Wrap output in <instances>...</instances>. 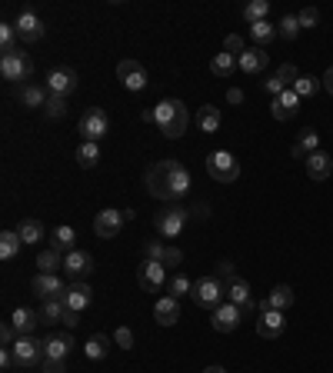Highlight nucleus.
Returning <instances> with one entry per match:
<instances>
[{
    "label": "nucleus",
    "mask_w": 333,
    "mask_h": 373,
    "mask_svg": "<svg viewBox=\"0 0 333 373\" xmlns=\"http://www.w3.org/2000/svg\"><path fill=\"white\" fill-rule=\"evenodd\" d=\"M207 174H210L217 184H233V180L240 177V164H237V157L233 154L217 150V154L207 157Z\"/></svg>",
    "instance_id": "obj_7"
},
{
    "label": "nucleus",
    "mask_w": 333,
    "mask_h": 373,
    "mask_svg": "<svg viewBox=\"0 0 333 373\" xmlns=\"http://www.w3.org/2000/svg\"><path fill=\"white\" fill-rule=\"evenodd\" d=\"M30 286L40 300H64V290H67V284L57 274H37Z\"/></svg>",
    "instance_id": "obj_16"
},
{
    "label": "nucleus",
    "mask_w": 333,
    "mask_h": 373,
    "mask_svg": "<svg viewBox=\"0 0 333 373\" xmlns=\"http://www.w3.org/2000/svg\"><path fill=\"white\" fill-rule=\"evenodd\" d=\"M180 260H184V253H180L177 247H166V253H164V267H180Z\"/></svg>",
    "instance_id": "obj_52"
},
{
    "label": "nucleus",
    "mask_w": 333,
    "mask_h": 373,
    "mask_svg": "<svg viewBox=\"0 0 333 373\" xmlns=\"http://www.w3.org/2000/svg\"><path fill=\"white\" fill-rule=\"evenodd\" d=\"M240 317H244V310L230 304V300H223L220 307L213 310V330L217 333H233V330L240 327Z\"/></svg>",
    "instance_id": "obj_15"
},
{
    "label": "nucleus",
    "mask_w": 333,
    "mask_h": 373,
    "mask_svg": "<svg viewBox=\"0 0 333 373\" xmlns=\"http://www.w3.org/2000/svg\"><path fill=\"white\" fill-rule=\"evenodd\" d=\"M11 350H13L17 367H27V370L44 367V360H47V340H37V337H17V343H13Z\"/></svg>",
    "instance_id": "obj_4"
},
{
    "label": "nucleus",
    "mask_w": 333,
    "mask_h": 373,
    "mask_svg": "<svg viewBox=\"0 0 333 373\" xmlns=\"http://www.w3.org/2000/svg\"><path fill=\"white\" fill-rule=\"evenodd\" d=\"M307 174H310V180H327L333 174V157L327 150H317L313 157H307Z\"/></svg>",
    "instance_id": "obj_24"
},
{
    "label": "nucleus",
    "mask_w": 333,
    "mask_h": 373,
    "mask_svg": "<svg viewBox=\"0 0 333 373\" xmlns=\"http://www.w3.org/2000/svg\"><path fill=\"white\" fill-rule=\"evenodd\" d=\"M107 350H111V340L103 337V333H97V337H90L87 347H84V353H87L90 360H103L107 357Z\"/></svg>",
    "instance_id": "obj_41"
},
{
    "label": "nucleus",
    "mask_w": 333,
    "mask_h": 373,
    "mask_svg": "<svg viewBox=\"0 0 333 373\" xmlns=\"http://www.w3.org/2000/svg\"><path fill=\"white\" fill-rule=\"evenodd\" d=\"M250 37H254V44L264 50L266 44H273V40H277V23H270V21L250 23Z\"/></svg>",
    "instance_id": "obj_27"
},
{
    "label": "nucleus",
    "mask_w": 333,
    "mask_h": 373,
    "mask_svg": "<svg viewBox=\"0 0 333 373\" xmlns=\"http://www.w3.org/2000/svg\"><path fill=\"white\" fill-rule=\"evenodd\" d=\"M190 296H193V304H197V307L217 310L223 300H227V284H223L220 277H200V280H193Z\"/></svg>",
    "instance_id": "obj_3"
},
{
    "label": "nucleus",
    "mask_w": 333,
    "mask_h": 373,
    "mask_svg": "<svg viewBox=\"0 0 333 373\" xmlns=\"http://www.w3.org/2000/svg\"><path fill=\"white\" fill-rule=\"evenodd\" d=\"M264 87H266V94H273V97H280V94L287 90V87H283V84H280V80H277V74H273V77H270V80H264Z\"/></svg>",
    "instance_id": "obj_53"
},
{
    "label": "nucleus",
    "mask_w": 333,
    "mask_h": 373,
    "mask_svg": "<svg viewBox=\"0 0 333 373\" xmlns=\"http://www.w3.org/2000/svg\"><path fill=\"white\" fill-rule=\"evenodd\" d=\"M137 284H140V290H147V294H157V290L166 284V267L157 264V260H144L140 270H137Z\"/></svg>",
    "instance_id": "obj_13"
},
{
    "label": "nucleus",
    "mask_w": 333,
    "mask_h": 373,
    "mask_svg": "<svg viewBox=\"0 0 333 373\" xmlns=\"http://www.w3.org/2000/svg\"><path fill=\"white\" fill-rule=\"evenodd\" d=\"M190 217H193V220H207V217H210V207H207V204H193Z\"/></svg>",
    "instance_id": "obj_56"
},
{
    "label": "nucleus",
    "mask_w": 333,
    "mask_h": 373,
    "mask_svg": "<svg viewBox=\"0 0 333 373\" xmlns=\"http://www.w3.org/2000/svg\"><path fill=\"white\" fill-rule=\"evenodd\" d=\"M270 110H273V117L277 121H290V117H297V110H300V97H297V90L287 87L280 97H273V104H270Z\"/></svg>",
    "instance_id": "obj_21"
},
{
    "label": "nucleus",
    "mask_w": 333,
    "mask_h": 373,
    "mask_svg": "<svg viewBox=\"0 0 333 373\" xmlns=\"http://www.w3.org/2000/svg\"><path fill=\"white\" fill-rule=\"evenodd\" d=\"M47 97H50V94H47L44 87H37V84H23L21 87V104L23 107H47Z\"/></svg>",
    "instance_id": "obj_30"
},
{
    "label": "nucleus",
    "mask_w": 333,
    "mask_h": 373,
    "mask_svg": "<svg viewBox=\"0 0 333 373\" xmlns=\"http://www.w3.org/2000/svg\"><path fill=\"white\" fill-rule=\"evenodd\" d=\"M323 87H327V94H333V67L323 74Z\"/></svg>",
    "instance_id": "obj_59"
},
{
    "label": "nucleus",
    "mask_w": 333,
    "mask_h": 373,
    "mask_svg": "<svg viewBox=\"0 0 333 373\" xmlns=\"http://www.w3.org/2000/svg\"><path fill=\"white\" fill-rule=\"evenodd\" d=\"M300 21H297V13H283L280 17V23H277V37H283V40H297L300 37Z\"/></svg>",
    "instance_id": "obj_36"
},
{
    "label": "nucleus",
    "mask_w": 333,
    "mask_h": 373,
    "mask_svg": "<svg viewBox=\"0 0 333 373\" xmlns=\"http://www.w3.org/2000/svg\"><path fill=\"white\" fill-rule=\"evenodd\" d=\"M17 337H21V333H17V327L7 320V323L0 327V343H4V347H13V343H17Z\"/></svg>",
    "instance_id": "obj_48"
},
{
    "label": "nucleus",
    "mask_w": 333,
    "mask_h": 373,
    "mask_svg": "<svg viewBox=\"0 0 333 373\" xmlns=\"http://www.w3.org/2000/svg\"><path fill=\"white\" fill-rule=\"evenodd\" d=\"M70 347H74V337H70V333H57V337H47V360H67Z\"/></svg>",
    "instance_id": "obj_26"
},
{
    "label": "nucleus",
    "mask_w": 333,
    "mask_h": 373,
    "mask_svg": "<svg viewBox=\"0 0 333 373\" xmlns=\"http://www.w3.org/2000/svg\"><path fill=\"white\" fill-rule=\"evenodd\" d=\"M203 373H227V370H223V367H207Z\"/></svg>",
    "instance_id": "obj_60"
},
{
    "label": "nucleus",
    "mask_w": 333,
    "mask_h": 373,
    "mask_svg": "<svg viewBox=\"0 0 333 373\" xmlns=\"http://www.w3.org/2000/svg\"><path fill=\"white\" fill-rule=\"evenodd\" d=\"M266 60H270L266 50H260V47H247L244 54L237 57V67H240L244 74H260V70L266 67Z\"/></svg>",
    "instance_id": "obj_23"
},
{
    "label": "nucleus",
    "mask_w": 333,
    "mask_h": 373,
    "mask_svg": "<svg viewBox=\"0 0 333 373\" xmlns=\"http://www.w3.org/2000/svg\"><path fill=\"white\" fill-rule=\"evenodd\" d=\"M144 253H147V260H157V264H164V253H166V247L160 240H150L144 247Z\"/></svg>",
    "instance_id": "obj_47"
},
{
    "label": "nucleus",
    "mask_w": 333,
    "mask_h": 373,
    "mask_svg": "<svg viewBox=\"0 0 333 373\" xmlns=\"http://www.w3.org/2000/svg\"><path fill=\"white\" fill-rule=\"evenodd\" d=\"M187 220H190V210H184L180 204H170V207H164L157 213V233L160 237H180V230L187 227Z\"/></svg>",
    "instance_id": "obj_9"
},
{
    "label": "nucleus",
    "mask_w": 333,
    "mask_h": 373,
    "mask_svg": "<svg viewBox=\"0 0 333 373\" xmlns=\"http://www.w3.org/2000/svg\"><path fill=\"white\" fill-rule=\"evenodd\" d=\"M220 123H223V117H220V110L213 107V104H207V107H200V113H197V127H200L203 133L220 130Z\"/></svg>",
    "instance_id": "obj_28"
},
{
    "label": "nucleus",
    "mask_w": 333,
    "mask_h": 373,
    "mask_svg": "<svg viewBox=\"0 0 333 373\" xmlns=\"http://www.w3.org/2000/svg\"><path fill=\"white\" fill-rule=\"evenodd\" d=\"M217 277H220L223 284L237 280V274H233V264H230V260H220V264H217Z\"/></svg>",
    "instance_id": "obj_50"
},
{
    "label": "nucleus",
    "mask_w": 333,
    "mask_h": 373,
    "mask_svg": "<svg viewBox=\"0 0 333 373\" xmlns=\"http://www.w3.org/2000/svg\"><path fill=\"white\" fill-rule=\"evenodd\" d=\"M154 320L160 323V327H174V323L180 320V300L177 296H170V294L160 296V300L154 304Z\"/></svg>",
    "instance_id": "obj_20"
},
{
    "label": "nucleus",
    "mask_w": 333,
    "mask_h": 373,
    "mask_svg": "<svg viewBox=\"0 0 333 373\" xmlns=\"http://www.w3.org/2000/svg\"><path fill=\"white\" fill-rule=\"evenodd\" d=\"M90 300H94V290H90L84 280H70L67 284V290H64V304H67V310H87L90 307Z\"/></svg>",
    "instance_id": "obj_17"
},
{
    "label": "nucleus",
    "mask_w": 333,
    "mask_h": 373,
    "mask_svg": "<svg viewBox=\"0 0 333 373\" xmlns=\"http://www.w3.org/2000/svg\"><path fill=\"white\" fill-rule=\"evenodd\" d=\"M64 313H67L64 300H44V307H40V320H47V323H60Z\"/></svg>",
    "instance_id": "obj_39"
},
{
    "label": "nucleus",
    "mask_w": 333,
    "mask_h": 373,
    "mask_svg": "<svg viewBox=\"0 0 333 373\" xmlns=\"http://www.w3.org/2000/svg\"><path fill=\"white\" fill-rule=\"evenodd\" d=\"M30 70H33V64L23 54L0 57V77L11 80V84H17V80H27V77H30Z\"/></svg>",
    "instance_id": "obj_14"
},
{
    "label": "nucleus",
    "mask_w": 333,
    "mask_h": 373,
    "mask_svg": "<svg viewBox=\"0 0 333 373\" xmlns=\"http://www.w3.org/2000/svg\"><path fill=\"white\" fill-rule=\"evenodd\" d=\"M264 304H266V307H273V310H287L290 304H293V290H290L287 284L273 286V290H270V296H266Z\"/></svg>",
    "instance_id": "obj_32"
},
{
    "label": "nucleus",
    "mask_w": 333,
    "mask_h": 373,
    "mask_svg": "<svg viewBox=\"0 0 333 373\" xmlns=\"http://www.w3.org/2000/svg\"><path fill=\"white\" fill-rule=\"evenodd\" d=\"M100 160V143H90V140H80L77 147V164L84 167V170H90V167Z\"/></svg>",
    "instance_id": "obj_35"
},
{
    "label": "nucleus",
    "mask_w": 333,
    "mask_h": 373,
    "mask_svg": "<svg viewBox=\"0 0 333 373\" xmlns=\"http://www.w3.org/2000/svg\"><path fill=\"white\" fill-rule=\"evenodd\" d=\"M74 90H77V74L70 67H54L47 74V94L50 97H70Z\"/></svg>",
    "instance_id": "obj_12"
},
{
    "label": "nucleus",
    "mask_w": 333,
    "mask_h": 373,
    "mask_svg": "<svg viewBox=\"0 0 333 373\" xmlns=\"http://www.w3.org/2000/svg\"><path fill=\"white\" fill-rule=\"evenodd\" d=\"M227 100H230V104H244V90L230 87V90H227Z\"/></svg>",
    "instance_id": "obj_58"
},
{
    "label": "nucleus",
    "mask_w": 333,
    "mask_h": 373,
    "mask_svg": "<svg viewBox=\"0 0 333 373\" xmlns=\"http://www.w3.org/2000/svg\"><path fill=\"white\" fill-rule=\"evenodd\" d=\"M64 270L70 274V280H84L94 274V257L87 250H70L64 260Z\"/></svg>",
    "instance_id": "obj_18"
},
{
    "label": "nucleus",
    "mask_w": 333,
    "mask_h": 373,
    "mask_svg": "<svg viewBox=\"0 0 333 373\" xmlns=\"http://www.w3.org/2000/svg\"><path fill=\"white\" fill-rule=\"evenodd\" d=\"M144 184L150 190V197L157 200H180L190 190V170L180 160H157L144 174Z\"/></svg>",
    "instance_id": "obj_1"
},
{
    "label": "nucleus",
    "mask_w": 333,
    "mask_h": 373,
    "mask_svg": "<svg viewBox=\"0 0 333 373\" xmlns=\"http://www.w3.org/2000/svg\"><path fill=\"white\" fill-rule=\"evenodd\" d=\"M117 80H120L130 94H140L150 77H147V67L140 64V60H120V64H117Z\"/></svg>",
    "instance_id": "obj_11"
},
{
    "label": "nucleus",
    "mask_w": 333,
    "mask_h": 373,
    "mask_svg": "<svg viewBox=\"0 0 333 373\" xmlns=\"http://www.w3.org/2000/svg\"><path fill=\"white\" fill-rule=\"evenodd\" d=\"M0 367H4V370L17 367V360H13V350H11V347H4V350H0Z\"/></svg>",
    "instance_id": "obj_55"
},
{
    "label": "nucleus",
    "mask_w": 333,
    "mask_h": 373,
    "mask_svg": "<svg viewBox=\"0 0 333 373\" xmlns=\"http://www.w3.org/2000/svg\"><path fill=\"white\" fill-rule=\"evenodd\" d=\"M113 340L120 343L123 350H130V347H133V333H130V330H127V327H120V330H117V333H113Z\"/></svg>",
    "instance_id": "obj_51"
},
{
    "label": "nucleus",
    "mask_w": 333,
    "mask_h": 373,
    "mask_svg": "<svg viewBox=\"0 0 333 373\" xmlns=\"http://www.w3.org/2000/svg\"><path fill=\"white\" fill-rule=\"evenodd\" d=\"M37 267H40V274H57L60 267H64V260H60V250H44L40 257H37Z\"/></svg>",
    "instance_id": "obj_40"
},
{
    "label": "nucleus",
    "mask_w": 333,
    "mask_h": 373,
    "mask_svg": "<svg viewBox=\"0 0 333 373\" xmlns=\"http://www.w3.org/2000/svg\"><path fill=\"white\" fill-rule=\"evenodd\" d=\"M227 300H230V304H237L244 313H254V310H256V300L250 296V284H247V280H240V277L227 284Z\"/></svg>",
    "instance_id": "obj_19"
},
{
    "label": "nucleus",
    "mask_w": 333,
    "mask_h": 373,
    "mask_svg": "<svg viewBox=\"0 0 333 373\" xmlns=\"http://www.w3.org/2000/svg\"><path fill=\"white\" fill-rule=\"evenodd\" d=\"M74 240H77V230H74V227H67V223H60V227H57L54 230V240H50V247H54V250H77V247H74Z\"/></svg>",
    "instance_id": "obj_31"
},
{
    "label": "nucleus",
    "mask_w": 333,
    "mask_h": 373,
    "mask_svg": "<svg viewBox=\"0 0 333 373\" xmlns=\"http://www.w3.org/2000/svg\"><path fill=\"white\" fill-rule=\"evenodd\" d=\"M11 323L17 327L21 337H30L33 330H37V323H40V313H33V310H27V307H17L11 313Z\"/></svg>",
    "instance_id": "obj_25"
},
{
    "label": "nucleus",
    "mask_w": 333,
    "mask_h": 373,
    "mask_svg": "<svg viewBox=\"0 0 333 373\" xmlns=\"http://www.w3.org/2000/svg\"><path fill=\"white\" fill-rule=\"evenodd\" d=\"M111 130V117H107V110L103 107H90L84 117H80V137L90 143H100Z\"/></svg>",
    "instance_id": "obj_6"
},
{
    "label": "nucleus",
    "mask_w": 333,
    "mask_h": 373,
    "mask_svg": "<svg viewBox=\"0 0 333 373\" xmlns=\"http://www.w3.org/2000/svg\"><path fill=\"white\" fill-rule=\"evenodd\" d=\"M323 80H317V77H310V74H300V80L293 84V90H297V97L303 100V97H313L317 94V87H320Z\"/></svg>",
    "instance_id": "obj_42"
},
{
    "label": "nucleus",
    "mask_w": 333,
    "mask_h": 373,
    "mask_svg": "<svg viewBox=\"0 0 333 373\" xmlns=\"http://www.w3.org/2000/svg\"><path fill=\"white\" fill-rule=\"evenodd\" d=\"M47 117H50V121H60V117H64L67 113V97H47Z\"/></svg>",
    "instance_id": "obj_43"
},
{
    "label": "nucleus",
    "mask_w": 333,
    "mask_h": 373,
    "mask_svg": "<svg viewBox=\"0 0 333 373\" xmlns=\"http://www.w3.org/2000/svg\"><path fill=\"white\" fill-rule=\"evenodd\" d=\"M21 233L17 230H4L0 233V257H4V260H13V257H17V250H21Z\"/></svg>",
    "instance_id": "obj_34"
},
{
    "label": "nucleus",
    "mask_w": 333,
    "mask_h": 373,
    "mask_svg": "<svg viewBox=\"0 0 333 373\" xmlns=\"http://www.w3.org/2000/svg\"><path fill=\"white\" fill-rule=\"evenodd\" d=\"M317 150H320V133L317 130H303L297 140H293V147H290V154L297 157V160H303V164H307V157H313Z\"/></svg>",
    "instance_id": "obj_22"
},
{
    "label": "nucleus",
    "mask_w": 333,
    "mask_h": 373,
    "mask_svg": "<svg viewBox=\"0 0 333 373\" xmlns=\"http://www.w3.org/2000/svg\"><path fill=\"white\" fill-rule=\"evenodd\" d=\"M166 286H170V296H184V294H190V290H193V284H190L184 274H177Z\"/></svg>",
    "instance_id": "obj_45"
},
{
    "label": "nucleus",
    "mask_w": 333,
    "mask_h": 373,
    "mask_svg": "<svg viewBox=\"0 0 333 373\" xmlns=\"http://www.w3.org/2000/svg\"><path fill=\"white\" fill-rule=\"evenodd\" d=\"M223 50H227V54H233V57H240V54L247 50V47H244V40H240L237 33H230V37L223 40Z\"/></svg>",
    "instance_id": "obj_49"
},
{
    "label": "nucleus",
    "mask_w": 333,
    "mask_h": 373,
    "mask_svg": "<svg viewBox=\"0 0 333 373\" xmlns=\"http://www.w3.org/2000/svg\"><path fill=\"white\" fill-rule=\"evenodd\" d=\"M297 21H300V27H303V30H313V27H317V21H320V13L313 11V7H303V11L297 13Z\"/></svg>",
    "instance_id": "obj_46"
},
{
    "label": "nucleus",
    "mask_w": 333,
    "mask_h": 373,
    "mask_svg": "<svg viewBox=\"0 0 333 373\" xmlns=\"http://www.w3.org/2000/svg\"><path fill=\"white\" fill-rule=\"evenodd\" d=\"M17 233H21L23 243H40L44 240V223H40L37 217H23L21 227H17Z\"/></svg>",
    "instance_id": "obj_29"
},
{
    "label": "nucleus",
    "mask_w": 333,
    "mask_h": 373,
    "mask_svg": "<svg viewBox=\"0 0 333 373\" xmlns=\"http://www.w3.org/2000/svg\"><path fill=\"white\" fill-rule=\"evenodd\" d=\"M133 217V210H100L97 217H94V233H97L100 240H113L117 233L127 227V220Z\"/></svg>",
    "instance_id": "obj_5"
},
{
    "label": "nucleus",
    "mask_w": 333,
    "mask_h": 373,
    "mask_svg": "<svg viewBox=\"0 0 333 373\" xmlns=\"http://www.w3.org/2000/svg\"><path fill=\"white\" fill-rule=\"evenodd\" d=\"M154 123L160 127L164 137H170V140L184 137V133H187V123H190V113H187V107H184V100H177V97L160 100L157 110H154Z\"/></svg>",
    "instance_id": "obj_2"
},
{
    "label": "nucleus",
    "mask_w": 333,
    "mask_h": 373,
    "mask_svg": "<svg viewBox=\"0 0 333 373\" xmlns=\"http://www.w3.org/2000/svg\"><path fill=\"white\" fill-rule=\"evenodd\" d=\"M266 13H270V0H250L244 7V21L260 23V21H266Z\"/></svg>",
    "instance_id": "obj_37"
},
{
    "label": "nucleus",
    "mask_w": 333,
    "mask_h": 373,
    "mask_svg": "<svg viewBox=\"0 0 333 373\" xmlns=\"http://www.w3.org/2000/svg\"><path fill=\"white\" fill-rule=\"evenodd\" d=\"M13 27H17V37H21L23 44H37V40H44V21H40V13L30 11V7H23L21 13H17V21H13Z\"/></svg>",
    "instance_id": "obj_10"
},
{
    "label": "nucleus",
    "mask_w": 333,
    "mask_h": 373,
    "mask_svg": "<svg viewBox=\"0 0 333 373\" xmlns=\"http://www.w3.org/2000/svg\"><path fill=\"white\" fill-rule=\"evenodd\" d=\"M40 370H44V373H67V363L64 360H44Z\"/></svg>",
    "instance_id": "obj_54"
},
{
    "label": "nucleus",
    "mask_w": 333,
    "mask_h": 373,
    "mask_svg": "<svg viewBox=\"0 0 333 373\" xmlns=\"http://www.w3.org/2000/svg\"><path fill=\"white\" fill-rule=\"evenodd\" d=\"M283 327H287L283 310L266 307L264 300H260V304H256V333H260V337H266V340H277L280 333H283Z\"/></svg>",
    "instance_id": "obj_8"
},
{
    "label": "nucleus",
    "mask_w": 333,
    "mask_h": 373,
    "mask_svg": "<svg viewBox=\"0 0 333 373\" xmlns=\"http://www.w3.org/2000/svg\"><path fill=\"white\" fill-rule=\"evenodd\" d=\"M60 323H64V327H70V330H74V327H77V310H67V313H64V320H60Z\"/></svg>",
    "instance_id": "obj_57"
},
{
    "label": "nucleus",
    "mask_w": 333,
    "mask_h": 373,
    "mask_svg": "<svg viewBox=\"0 0 333 373\" xmlns=\"http://www.w3.org/2000/svg\"><path fill=\"white\" fill-rule=\"evenodd\" d=\"M0 50H4V57L21 54V50H17V27H13V23H0Z\"/></svg>",
    "instance_id": "obj_38"
},
{
    "label": "nucleus",
    "mask_w": 333,
    "mask_h": 373,
    "mask_svg": "<svg viewBox=\"0 0 333 373\" xmlns=\"http://www.w3.org/2000/svg\"><path fill=\"white\" fill-rule=\"evenodd\" d=\"M277 80H280V84H283V87H293V84H297V80H300V70H297V67H293V64H283V67H280V70H277Z\"/></svg>",
    "instance_id": "obj_44"
},
{
    "label": "nucleus",
    "mask_w": 333,
    "mask_h": 373,
    "mask_svg": "<svg viewBox=\"0 0 333 373\" xmlns=\"http://www.w3.org/2000/svg\"><path fill=\"white\" fill-rule=\"evenodd\" d=\"M233 70H237V57L227 54V50H223V54H217L210 60V74H213V77H230Z\"/></svg>",
    "instance_id": "obj_33"
}]
</instances>
